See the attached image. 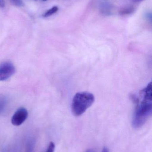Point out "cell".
<instances>
[{"instance_id":"5bb4252c","label":"cell","mask_w":152,"mask_h":152,"mask_svg":"<svg viewBox=\"0 0 152 152\" xmlns=\"http://www.w3.org/2000/svg\"><path fill=\"white\" fill-rule=\"evenodd\" d=\"M2 152H7V150L6 149H4L3 150Z\"/></svg>"},{"instance_id":"8992f818","label":"cell","mask_w":152,"mask_h":152,"mask_svg":"<svg viewBox=\"0 0 152 152\" xmlns=\"http://www.w3.org/2000/svg\"><path fill=\"white\" fill-rule=\"evenodd\" d=\"M58 10H59V8H58V6H53L51 9L48 10L46 11L43 15V17H44V18L50 17V16L54 14V13H56L58 12Z\"/></svg>"},{"instance_id":"8fae6325","label":"cell","mask_w":152,"mask_h":152,"mask_svg":"<svg viewBox=\"0 0 152 152\" xmlns=\"http://www.w3.org/2000/svg\"><path fill=\"white\" fill-rule=\"evenodd\" d=\"M4 0H0V7H4Z\"/></svg>"},{"instance_id":"277c9868","label":"cell","mask_w":152,"mask_h":152,"mask_svg":"<svg viewBox=\"0 0 152 152\" xmlns=\"http://www.w3.org/2000/svg\"><path fill=\"white\" fill-rule=\"evenodd\" d=\"M28 116V111L24 108L18 109L12 116L11 123L13 126H19L23 124Z\"/></svg>"},{"instance_id":"4fadbf2b","label":"cell","mask_w":152,"mask_h":152,"mask_svg":"<svg viewBox=\"0 0 152 152\" xmlns=\"http://www.w3.org/2000/svg\"><path fill=\"white\" fill-rule=\"evenodd\" d=\"M86 152H94V151L93 150H88Z\"/></svg>"},{"instance_id":"9a60e30c","label":"cell","mask_w":152,"mask_h":152,"mask_svg":"<svg viewBox=\"0 0 152 152\" xmlns=\"http://www.w3.org/2000/svg\"><path fill=\"white\" fill-rule=\"evenodd\" d=\"M136 1H142V0H136Z\"/></svg>"},{"instance_id":"ba28073f","label":"cell","mask_w":152,"mask_h":152,"mask_svg":"<svg viewBox=\"0 0 152 152\" xmlns=\"http://www.w3.org/2000/svg\"><path fill=\"white\" fill-rule=\"evenodd\" d=\"M134 11V9L133 7H130L126 8L120 11V13L121 15H127L133 13Z\"/></svg>"},{"instance_id":"52a82bcc","label":"cell","mask_w":152,"mask_h":152,"mask_svg":"<svg viewBox=\"0 0 152 152\" xmlns=\"http://www.w3.org/2000/svg\"><path fill=\"white\" fill-rule=\"evenodd\" d=\"M7 103V98L4 96L0 95V114L5 109Z\"/></svg>"},{"instance_id":"30bf717a","label":"cell","mask_w":152,"mask_h":152,"mask_svg":"<svg viewBox=\"0 0 152 152\" xmlns=\"http://www.w3.org/2000/svg\"><path fill=\"white\" fill-rule=\"evenodd\" d=\"M12 4L16 6H20L22 5V2L21 0H10Z\"/></svg>"},{"instance_id":"7c38bea8","label":"cell","mask_w":152,"mask_h":152,"mask_svg":"<svg viewBox=\"0 0 152 152\" xmlns=\"http://www.w3.org/2000/svg\"><path fill=\"white\" fill-rule=\"evenodd\" d=\"M102 152H109V150H108V148L105 147V148H104Z\"/></svg>"},{"instance_id":"2e32d148","label":"cell","mask_w":152,"mask_h":152,"mask_svg":"<svg viewBox=\"0 0 152 152\" xmlns=\"http://www.w3.org/2000/svg\"><path fill=\"white\" fill-rule=\"evenodd\" d=\"M43 1H46V0H43Z\"/></svg>"},{"instance_id":"9c48e42d","label":"cell","mask_w":152,"mask_h":152,"mask_svg":"<svg viewBox=\"0 0 152 152\" xmlns=\"http://www.w3.org/2000/svg\"><path fill=\"white\" fill-rule=\"evenodd\" d=\"M54 150H55V145L53 142H51L45 152H54Z\"/></svg>"},{"instance_id":"3957f363","label":"cell","mask_w":152,"mask_h":152,"mask_svg":"<svg viewBox=\"0 0 152 152\" xmlns=\"http://www.w3.org/2000/svg\"><path fill=\"white\" fill-rule=\"evenodd\" d=\"M15 72V67L11 62L6 61L1 63L0 65V81L10 78Z\"/></svg>"},{"instance_id":"5b68a950","label":"cell","mask_w":152,"mask_h":152,"mask_svg":"<svg viewBox=\"0 0 152 152\" xmlns=\"http://www.w3.org/2000/svg\"><path fill=\"white\" fill-rule=\"evenodd\" d=\"M35 141L32 138L27 140L26 145V152H34L35 148Z\"/></svg>"},{"instance_id":"7a4b0ae2","label":"cell","mask_w":152,"mask_h":152,"mask_svg":"<svg viewBox=\"0 0 152 152\" xmlns=\"http://www.w3.org/2000/svg\"><path fill=\"white\" fill-rule=\"evenodd\" d=\"M94 102L95 96L92 93L86 91L78 92L72 99V113L76 117L81 116L92 106Z\"/></svg>"},{"instance_id":"6da1fadb","label":"cell","mask_w":152,"mask_h":152,"mask_svg":"<svg viewBox=\"0 0 152 152\" xmlns=\"http://www.w3.org/2000/svg\"><path fill=\"white\" fill-rule=\"evenodd\" d=\"M152 82L141 90L137 98V104L133 115L132 125L135 129L142 127L152 112Z\"/></svg>"}]
</instances>
